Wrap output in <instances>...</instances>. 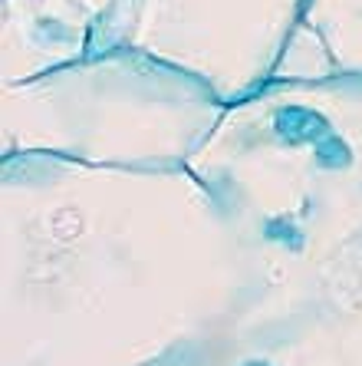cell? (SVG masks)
Returning a JSON list of instances; mask_svg holds the SVG:
<instances>
[{
  "label": "cell",
  "instance_id": "7a4b0ae2",
  "mask_svg": "<svg viewBox=\"0 0 362 366\" xmlns=\"http://www.w3.org/2000/svg\"><path fill=\"white\" fill-rule=\"evenodd\" d=\"M306 4L310 0H112L89 53H145L201 79L224 106H237L277 79Z\"/></svg>",
  "mask_w": 362,
  "mask_h": 366
},
{
  "label": "cell",
  "instance_id": "6da1fadb",
  "mask_svg": "<svg viewBox=\"0 0 362 366\" xmlns=\"http://www.w3.org/2000/svg\"><path fill=\"white\" fill-rule=\"evenodd\" d=\"M228 106L185 69L135 50H96L4 86V155L86 165H188Z\"/></svg>",
  "mask_w": 362,
  "mask_h": 366
},
{
  "label": "cell",
  "instance_id": "3957f363",
  "mask_svg": "<svg viewBox=\"0 0 362 366\" xmlns=\"http://www.w3.org/2000/svg\"><path fill=\"white\" fill-rule=\"evenodd\" d=\"M303 26L316 36L333 76H362V0H310Z\"/></svg>",
  "mask_w": 362,
  "mask_h": 366
}]
</instances>
